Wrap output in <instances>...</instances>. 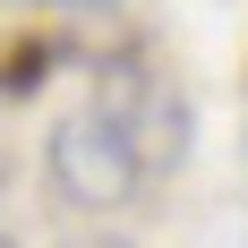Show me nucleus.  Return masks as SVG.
I'll return each mask as SVG.
<instances>
[{"mask_svg": "<svg viewBox=\"0 0 248 248\" xmlns=\"http://www.w3.org/2000/svg\"><path fill=\"white\" fill-rule=\"evenodd\" d=\"M94 103L128 128V146L146 154L154 180H171L180 163H188V128L197 120H188V94H180L154 60H111V69H94Z\"/></svg>", "mask_w": 248, "mask_h": 248, "instance_id": "f03ea898", "label": "nucleus"}, {"mask_svg": "<svg viewBox=\"0 0 248 248\" xmlns=\"http://www.w3.org/2000/svg\"><path fill=\"white\" fill-rule=\"evenodd\" d=\"M26 9H103V0H26Z\"/></svg>", "mask_w": 248, "mask_h": 248, "instance_id": "20e7f679", "label": "nucleus"}, {"mask_svg": "<svg viewBox=\"0 0 248 248\" xmlns=\"http://www.w3.org/2000/svg\"><path fill=\"white\" fill-rule=\"evenodd\" d=\"M77 248H86V240H77ZM94 248H120V240H94Z\"/></svg>", "mask_w": 248, "mask_h": 248, "instance_id": "39448f33", "label": "nucleus"}, {"mask_svg": "<svg viewBox=\"0 0 248 248\" xmlns=\"http://www.w3.org/2000/svg\"><path fill=\"white\" fill-rule=\"evenodd\" d=\"M43 163H51V188H60L69 205H94V214H111V205H128V197L154 188L146 154L128 146V128L111 120L94 94H86V111H69V120L51 128Z\"/></svg>", "mask_w": 248, "mask_h": 248, "instance_id": "f257e3e1", "label": "nucleus"}, {"mask_svg": "<svg viewBox=\"0 0 248 248\" xmlns=\"http://www.w3.org/2000/svg\"><path fill=\"white\" fill-rule=\"evenodd\" d=\"M43 69H51V43H17V51H9V94H34Z\"/></svg>", "mask_w": 248, "mask_h": 248, "instance_id": "7ed1b4c3", "label": "nucleus"}]
</instances>
